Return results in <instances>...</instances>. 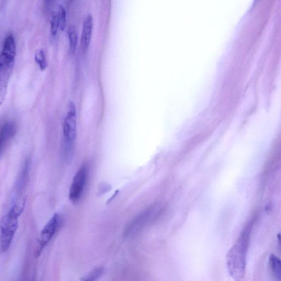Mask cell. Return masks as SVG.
Returning <instances> with one entry per match:
<instances>
[{
    "instance_id": "obj_8",
    "label": "cell",
    "mask_w": 281,
    "mask_h": 281,
    "mask_svg": "<svg viewBox=\"0 0 281 281\" xmlns=\"http://www.w3.org/2000/svg\"><path fill=\"white\" fill-rule=\"evenodd\" d=\"M93 29V17L88 14L84 21L81 37V47L84 52H87L91 43Z\"/></svg>"
},
{
    "instance_id": "obj_5",
    "label": "cell",
    "mask_w": 281,
    "mask_h": 281,
    "mask_svg": "<svg viewBox=\"0 0 281 281\" xmlns=\"http://www.w3.org/2000/svg\"><path fill=\"white\" fill-rule=\"evenodd\" d=\"M88 178V168L83 165L75 175L70 186L69 197L73 202H77L81 198L86 187Z\"/></svg>"
},
{
    "instance_id": "obj_15",
    "label": "cell",
    "mask_w": 281,
    "mask_h": 281,
    "mask_svg": "<svg viewBox=\"0 0 281 281\" xmlns=\"http://www.w3.org/2000/svg\"><path fill=\"white\" fill-rule=\"evenodd\" d=\"M58 15L59 21V29L63 31L67 25V13L66 9L60 5L58 9Z\"/></svg>"
},
{
    "instance_id": "obj_2",
    "label": "cell",
    "mask_w": 281,
    "mask_h": 281,
    "mask_svg": "<svg viewBox=\"0 0 281 281\" xmlns=\"http://www.w3.org/2000/svg\"><path fill=\"white\" fill-rule=\"evenodd\" d=\"M16 44L12 34H9L4 40L0 53V105L6 98L8 83L11 79L16 61Z\"/></svg>"
},
{
    "instance_id": "obj_3",
    "label": "cell",
    "mask_w": 281,
    "mask_h": 281,
    "mask_svg": "<svg viewBox=\"0 0 281 281\" xmlns=\"http://www.w3.org/2000/svg\"><path fill=\"white\" fill-rule=\"evenodd\" d=\"M25 204V200L21 203L15 204L0 222V250L3 253L7 252L11 246L14 234L18 227V219L23 212Z\"/></svg>"
},
{
    "instance_id": "obj_17",
    "label": "cell",
    "mask_w": 281,
    "mask_h": 281,
    "mask_svg": "<svg viewBox=\"0 0 281 281\" xmlns=\"http://www.w3.org/2000/svg\"><path fill=\"white\" fill-rule=\"evenodd\" d=\"M260 0H255L254 4H257Z\"/></svg>"
},
{
    "instance_id": "obj_4",
    "label": "cell",
    "mask_w": 281,
    "mask_h": 281,
    "mask_svg": "<svg viewBox=\"0 0 281 281\" xmlns=\"http://www.w3.org/2000/svg\"><path fill=\"white\" fill-rule=\"evenodd\" d=\"M63 137L68 144H73L77 135V113L74 102L70 101L63 124Z\"/></svg>"
},
{
    "instance_id": "obj_18",
    "label": "cell",
    "mask_w": 281,
    "mask_h": 281,
    "mask_svg": "<svg viewBox=\"0 0 281 281\" xmlns=\"http://www.w3.org/2000/svg\"><path fill=\"white\" fill-rule=\"evenodd\" d=\"M47 2H49L50 1H51V0H47Z\"/></svg>"
},
{
    "instance_id": "obj_11",
    "label": "cell",
    "mask_w": 281,
    "mask_h": 281,
    "mask_svg": "<svg viewBox=\"0 0 281 281\" xmlns=\"http://www.w3.org/2000/svg\"><path fill=\"white\" fill-rule=\"evenodd\" d=\"M68 35L69 40V45L70 51L72 53H74L76 51L78 37L77 29L74 25H70L69 26L68 31Z\"/></svg>"
},
{
    "instance_id": "obj_12",
    "label": "cell",
    "mask_w": 281,
    "mask_h": 281,
    "mask_svg": "<svg viewBox=\"0 0 281 281\" xmlns=\"http://www.w3.org/2000/svg\"><path fill=\"white\" fill-rule=\"evenodd\" d=\"M59 29V21L57 12H53L51 14V20H50V35L52 39H54Z\"/></svg>"
},
{
    "instance_id": "obj_14",
    "label": "cell",
    "mask_w": 281,
    "mask_h": 281,
    "mask_svg": "<svg viewBox=\"0 0 281 281\" xmlns=\"http://www.w3.org/2000/svg\"><path fill=\"white\" fill-rule=\"evenodd\" d=\"M30 166V162L28 159L25 162L23 167L21 174H20L17 184V188L18 190H21L24 187V185L26 184L27 178L28 177L29 169Z\"/></svg>"
},
{
    "instance_id": "obj_13",
    "label": "cell",
    "mask_w": 281,
    "mask_h": 281,
    "mask_svg": "<svg viewBox=\"0 0 281 281\" xmlns=\"http://www.w3.org/2000/svg\"><path fill=\"white\" fill-rule=\"evenodd\" d=\"M35 62L38 65L39 68L42 71L46 70L48 66L46 54L43 49H40L35 53Z\"/></svg>"
},
{
    "instance_id": "obj_16",
    "label": "cell",
    "mask_w": 281,
    "mask_h": 281,
    "mask_svg": "<svg viewBox=\"0 0 281 281\" xmlns=\"http://www.w3.org/2000/svg\"><path fill=\"white\" fill-rule=\"evenodd\" d=\"M103 273V269L101 268H98L93 271L84 279V281H94L97 280Z\"/></svg>"
},
{
    "instance_id": "obj_6",
    "label": "cell",
    "mask_w": 281,
    "mask_h": 281,
    "mask_svg": "<svg viewBox=\"0 0 281 281\" xmlns=\"http://www.w3.org/2000/svg\"><path fill=\"white\" fill-rule=\"evenodd\" d=\"M61 222L58 214H54L52 218L49 220L47 224L45 225L41 234H40V239L38 248L35 253L37 257H39L43 252L44 248L51 240L53 235L56 234Z\"/></svg>"
},
{
    "instance_id": "obj_1",
    "label": "cell",
    "mask_w": 281,
    "mask_h": 281,
    "mask_svg": "<svg viewBox=\"0 0 281 281\" xmlns=\"http://www.w3.org/2000/svg\"><path fill=\"white\" fill-rule=\"evenodd\" d=\"M252 224L250 223L243 231L236 242L229 251L227 264L229 273L235 280L243 279L245 274L246 259L249 243Z\"/></svg>"
},
{
    "instance_id": "obj_7",
    "label": "cell",
    "mask_w": 281,
    "mask_h": 281,
    "mask_svg": "<svg viewBox=\"0 0 281 281\" xmlns=\"http://www.w3.org/2000/svg\"><path fill=\"white\" fill-rule=\"evenodd\" d=\"M158 207L156 205L150 207L143 211L142 213L139 214L137 217H135L131 222L129 223L128 227L125 231V235L129 236V235L133 234L135 233L138 232V230L141 229L145 225L156 215L158 213Z\"/></svg>"
},
{
    "instance_id": "obj_10",
    "label": "cell",
    "mask_w": 281,
    "mask_h": 281,
    "mask_svg": "<svg viewBox=\"0 0 281 281\" xmlns=\"http://www.w3.org/2000/svg\"><path fill=\"white\" fill-rule=\"evenodd\" d=\"M269 265L271 272L272 273L276 280H281V266L280 259L274 254L270 257Z\"/></svg>"
},
{
    "instance_id": "obj_9",
    "label": "cell",
    "mask_w": 281,
    "mask_h": 281,
    "mask_svg": "<svg viewBox=\"0 0 281 281\" xmlns=\"http://www.w3.org/2000/svg\"><path fill=\"white\" fill-rule=\"evenodd\" d=\"M16 132V125L13 122L7 121L0 125V153Z\"/></svg>"
}]
</instances>
